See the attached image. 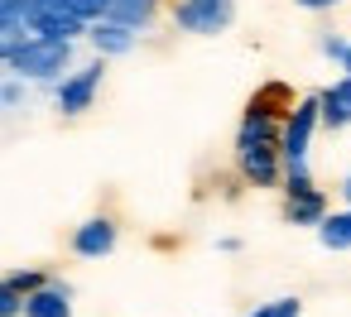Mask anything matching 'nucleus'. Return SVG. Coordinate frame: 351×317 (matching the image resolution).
Returning a JSON list of instances; mask_svg holds the SVG:
<instances>
[{"mask_svg":"<svg viewBox=\"0 0 351 317\" xmlns=\"http://www.w3.org/2000/svg\"><path fill=\"white\" fill-rule=\"evenodd\" d=\"M106 20H116V25H125V29H149V20H154V0H111L106 5Z\"/></svg>","mask_w":351,"mask_h":317,"instance_id":"f8f14e48","label":"nucleus"},{"mask_svg":"<svg viewBox=\"0 0 351 317\" xmlns=\"http://www.w3.org/2000/svg\"><path fill=\"white\" fill-rule=\"evenodd\" d=\"M25 82V77H20ZM20 82H5V87H0V106H15V101H25V87Z\"/></svg>","mask_w":351,"mask_h":317,"instance_id":"6ab92c4d","label":"nucleus"},{"mask_svg":"<svg viewBox=\"0 0 351 317\" xmlns=\"http://www.w3.org/2000/svg\"><path fill=\"white\" fill-rule=\"evenodd\" d=\"M10 73H15V77H29V82L68 77V73H73V44H68V39H44V34H34V39L10 58Z\"/></svg>","mask_w":351,"mask_h":317,"instance_id":"f257e3e1","label":"nucleus"},{"mask_svg":"<svg viewBox=\"0 0 351 317\" xmlns=\"http://www.w3.org/2000/svg\"><path fill=\"white\" fill-rule=\"evenodd\" d=\"M346 49H351V39H341V34H327V39H322V53H327L332 63H341V58H346Z\"/></svg>","mask_w":351,"mask_h":317,"instance_id":"a211bd4d","label":"nucleus"},{"mask_svg":"<svg viewBox=\"0 0 351 317\" xmlns=\"http://www.w3.org/2000/svg\"><path fill=\"white\" fill-rule=\"evenodd\" d=\"M116 240H121V226H116L111 216H92V221H82V226L73 231V255L101 259V255L116 250Z\"/></svg>","mask_w":351,"mask_h":317,"instance_id":"0eeeda50","label":"nucleus"},{"mask_svg":"<svg viewBox=\"0 0 351 317\" xmlns=\"http://www.w3.org/2000/svg\"><path fill=\"white\" fill-rule=\"evenodd\" d=\"M317 240L327 250H351V207L346 212H327L322 226H317Z\"/></svg>","mask_w":351,"mask_h":317,"instance_id":"ddd939ff","label":"nucleus"},{"mask_svg":"<svg viewBox=\"0 0 351 317\" xmlns=\"http://www.w3.org/2000/svg\"><path fill=\"white\" fill-rule=\"evenodd\" d=\"M293 5H298V10H313V15H322V10H337L341 0H293Z\"/></svg>","mask_w":351,"mask_h":317,"instance_id":"aec40b11","label":"nucleus"},{"mask_svg":"<svg viewBox=\"0 0 351 317\" xmlns=\"http://www.w3.org/2000/svg\"><path fill=\"white\" fill-rule=\"evenodd\" d=\"M29 20H34V34H44V39H68V44H77V39L92 29V20H82L68 0H29Z\"/></svg>","mask_w":351,"mask_h":317,"instance_id":"20e7f679","label":"nucleus"},{"mask_svg":"<svg viewBox=\"0 0 351 317\" xmlns=\"http://www.w3.org/2000/svg\"><path fill=\"white\" fill-rule=\"evenodd\" d=\"M317 106H322V125L327 130H346L351 125V77H337L332 87H322Z\"/></svg>","mask_w":351,"mask_h":317,"instance_id":"9d476101","label":"nucleus"},{"mask_svg":"<svg viewBox=\"0 0 351 317\" xmlns=\"http://www.w3.org/2000/svg\"><path fill=\"white\" fill-rule=\"evenodd\" d=\"M101 77H106V58H97V63H87V68H73V73L58 82V111H63V116H82V111H92Z\"/></svg>","mask_w":351,"mask_h":317,"instance_id":"39448f33","label":"nucleus"},{"mask_svg":"<svg viewBox=\"0 0 351 317\" xmlns=\"http://www.w3.org/2000/svg\"><path fill=\"white\" fill-rule=\"evenodd\" d=\"M236 164H241V178L250 188H279L284 183V154H279V144L236 149Z\"/></svg>","mask_w":351,"mask_h":317,"instance_id":"423d86ee","label":"nucleus"},{"mask_svg":"<svg viewBox=\"0 0 351 317\" xmlns=\"http://www.w3.org/2000/svg\"><path fill=\"white\" fill-rule=\"evenodd\" d=\"M317 125H322L317 97H303V101L284 116V125H279V154H284V168H308V149H313Z\"/></svg>","mask_w":351,"mask_h":317,"instance_id":"f03ea898","label":"nucleus"},{"mask_svg":"<svg viewBox=\"0 0 351 317\" xmlns=\"http://www.w3.org/2000/svg\"><path fill=\"white\" fill-rule=\"evenodd\" d=\"M341 197H346V207H351V173L341 178Z\"/></svg>","mask_w":351,"mask_h":317,"instance_id":"412c9836","label":"nucleus"},{"mask_svg":"<svg viewBox=\"0 0 351 317\" xmlns=\"http://www.w3.org/2000/svg\"><path fill=\"white\" fill-rule=\"evenodd\" d=\"M25 317H73V288L68 283H44L25 298Z\"/></svg>","mask_w":351,"mask_h":317,"instance_id":"6e6552de","label":"nucleus"},{"mask_svg":"<svg viewBox=\"0 0 351 317\" xmlns=\"http://www.w3.org/2000/svg\"><path fill=\"white\" fill-rule=\"evenodd\" d=\"M236 20V0H173V25L188 34H226Z\"/></svg>","mask_w":351,"mask_h":317,"instance_id":"7ed1b4c3","label":"nucleus"},{"mask_svg":"<svg viewBox=\"0 0 351 317\" xmlns=\"http://www.w3.org/2000/svg\"><path fill=\"white\" fill-rule=\"evenodd\" d=\"M87 39H92V49H97V58H121V53H130L135 49V29H125V25H116V20H97L92 29H87Z\"/></svg>","mask_w":351,"mask_h":317,"instance_id":"1a4fd4ad","label":"nucleus"},{"mask_svg":"<svg viewBox=\"0 0 351 317\" xmlns=\"http://www.w3.org/2000/svg\"><path fill=\"white\" fill-rule=\"evenodd\" d=\"M341 73H346V77H351V49H346V58H341Z\"/></svg>","mask_w":351,"mask_h":317,"instance_id":"4be33fe9","label":"nucleus"},{"mask_svg":"<svg viewBox=\"0 0 351 317\" xmlns=\"http://www.w3.org/2000/svg\"><path fill=\"white\" fill-rule=\"evenodd\" d=\"M5 279H10L25 298H29L34 288H44V283H49V274H44V269H15V274H5Z\"/></svg>","mask_w":351,"mask_h":317,"instance_id":"dca6fc26","label":"nucleus"},{"mask_svg":"<svg viewBox=\"0 0 351 317\" xmlns=\"http://www.w3.org/2000/svg\"><path fill=\"white\" fill-rule=\"evenodd\" d=\"M68 5H73L82 20H92V25H97V20H106V5H111V0H68Z\"/></svg>","mask_w":351,"mask_h":317,"instance_id":"f3484780","label":"nucleus"},{"mask_svg":"<svg viewBox=\"0 0 351 317\" xmlns=\"http://www.w3.org/2000/svg\"><path fill=\"white\" fill-rule=\"evenodd\" d=\"M327 212H332V207H327V192H322V188L298 192V197H284V221H289V226H322Z\"/></svg>","mask_w":351,"mask_h":317,"instance_id":"9b49d317","label":"nucleus"},{"mask_svg":"<svg viewBox=\"0 0 351 317\" xmlns=\"http://www.w3.org/2000/svg\"><path fill=\"white\" fill-rule=\"evenodd\" d=\"M0 317H25V293L10 279H0Z\"/></svg>","mask_w":351,"mask_h":317,"instance_id":"2eb2a0df","label":"nucleus"},{"mask_svg":"<svg viewBox=\"0 0 351 317\" xmlns=\"http://www.w3.org/2000/svg\"><path fill=\"white\" fill-rule=\"evenodd\" d=\"M245 317H303V303H298V298H274V303L250 307Z\"/></svg>","mask_w":351,"mask_h":317,"instance_id":"4468645a","label":"nucleus"}]
</instances>
